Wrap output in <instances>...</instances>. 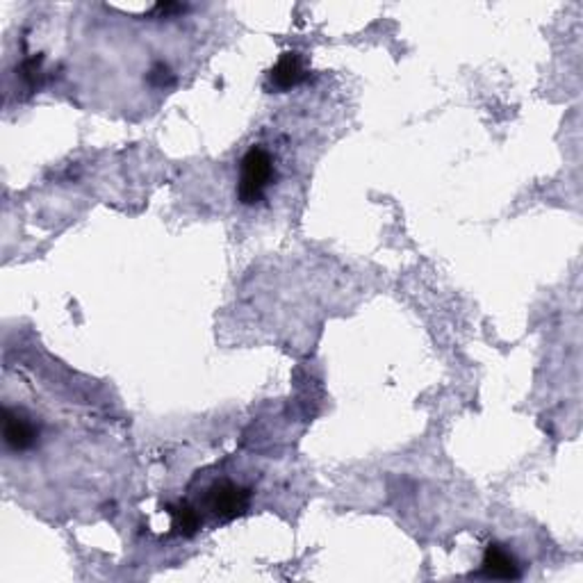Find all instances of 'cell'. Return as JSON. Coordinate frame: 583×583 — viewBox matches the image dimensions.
<instances>
[{"instance_id":"obj_6","label":"cell","mask_w":583,"mask_h":583,"mask_svg":"<svg viewBox=\"0 0 583 583\" xmlns=\"http://www.w3.org/2000/svg\"><path fill=\"white\" fill-rule=\"evenodd\" d=\"M169 515L173 518V529H178V533H183V536H194L201 529V518L192 506H172Z\"/></svg>"},{"instance_id":"obj_3","label":"cell","mask_w":583,"mask_h":583,"mask_svg":"<svg viewBox=\"0 0 583 583\" xmlns=\"http://www.w3.org/2000/svg\"><path fill=\"white\" fill-rule=\"evenodd\" d=\"M3 438L12 451H30L39 442V426L25 412L5 408L3 410Z\"/></svg>"},{"instance_id":"obj_4","label":"cell","mask_w":583,"mask_h":583,"mask_svg":"<svg viewBox=\"0 0 583 583\" xmlns=\"http://www.w3.org/2000/svg\"><path fill=\"white\" fill-rule=\"evenodd\" d=\"M303 80H306V69H303V62L297 53H282L276 66L269 71V84L278 92L297 87Z\"/></svg>"},{"instance_id":"obj_2","label":"cell","mask_w":583,"mask_h":583,"mask_svg":"<svg viewBox=\"0 0 583 583\" xmlns=\"http://www.w3.org/2000/svg\"><path fill=\"white\" fill-rule=\"evenodd\" d=\"M249 501L251 492L231 481L217 483L208 495L210 510H212L219 519H223V522H231V519L244 515L246 509H249Z\"/></svg>"},{"instance_id":"obj_1","label":"cell","mask_w":583,"mask_h":583,"mask_svg":"<svg viewBox=\"0 0 583 583\" xmlns=\"http://www.w3.org/2000/svg\"><path fill=\"white\" fill-rule=\"evenodd\" d=\"M273 160L262 146H253L246 151L240 164V187L237 196L244 205H255L264 199V192L272 185Z\"/></svg>"},{"instance_id":"obj_5","label":"cell","mask_w":583,"mask_h":583,"mask_svg":"<svg viewBox=\"0 0 583 583\" xmlns=\"http://www.w3.org/2000/svg\"><path fill=\"white\" fill-rule=\"evenodd\" d=\"M483 574L490 578H519V565L515 556L501 545H488L483 554Z\"/></svg>"},{"instance_id":"obj_7","label":"cell","mask_w":583,"mask_h":583,"mask_svg":"<svg viewBox=\"0 0 583 583\" xmlns=\"http://www.w3.org/2000/svg\"><path fill=\"white\" fill-rule=\"evenodd\" d=\"M149 83L153 84V87H158V89L172 87V84H173V74L169 71L167 64H155L153 69L149 71Z\"/></svg>"}]
</instances>
